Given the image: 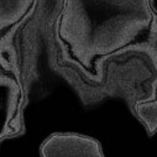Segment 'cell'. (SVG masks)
Wrapping results in <instances>:
<instances>
[{
	"label": "cell",
	"mask_w": 157,
	"mask_h": 157,
	"mask_svg": "<svg viewBox=\"0 0 157 157\" xmlns=\"http://www.w3.org/2000/svg\"><path fill=\"white\" fill-rule=\"evenodd\" d=\"M42 155L48 157L101 156L99 144L92 139L78 135H53L42 146Z\"/></svg>",
	"instance_id": "1"
},
{
	"label": "cell",
	"mask_w": 157,
	"mask_h": 157,
	"mask_svg": "<svg viewBox=\"0 0 157 157\" xmlns=\"http://www.w3.org/2000/svg\"><path fill=\"white\" fill-rule=\"evenodd\" d=\"M148 5H150L151 10L155 14H157V0H148Z\"/></svg>",
	"instance_id": "2"
}]
</instances>
